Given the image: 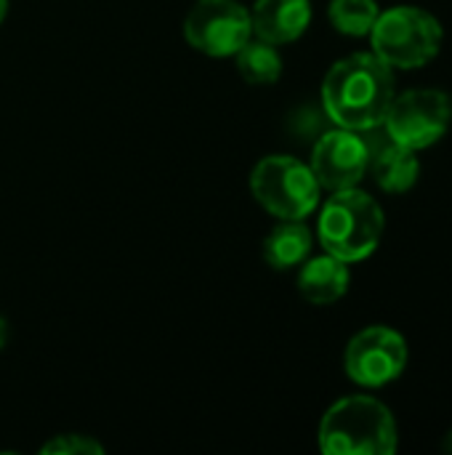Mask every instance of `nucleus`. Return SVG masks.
I'll use <instances>...</instances> for the list:
<instances>
[{"mask_svg":"<svg viewBox=\"0 0 452 455\" xmlns=\"http://www.w3.org/2000/svg\"><path fill=\"white\" fill-rule=\"evenodd\" d=\"M397 93L394 69L373 51L352 53L336 61L322 80L325 115L349 131H373L384 125L386 109Z\"/></svg>","mask_w":452,"mask_h":455,"instance_id":"obj_1","label":"nucleus"},{"mask_svg":"<svg viewBox=\"0 0 452 455\" xmlns=\"http://www.w3.org/2000/svg\"><path fill=\"white\" fill-rule=\"evenodd\" d=\"M370 171L378 187L389 195L410 192L421 179V160L416 149H408L389 139L386 147H381L376 155L370 152Z\"/></svg>","mask_w":452,"mask_h":455,"instance_id":"obj_12","label":"nucleus"},{"mask_svg":"<svg viewBox=\"0 0 452 455\" xmlns=\"http://www.w3.org/2000/svg\"><path fill=\"white\" fill-rule=\"evenodd\" d=\"M184 35L205 56H234L253 37L250 11L237 0H197L186 13Z\"/></svg>","mask_w":452,"mask_h":455,"instance_id":"obj_8","label":"nucleus"},{"mask_svg":"<svg viewBox=\"0 0 452 455\" xmlns=\"http://www.w3.org/2000/svg\"><path fill=\"white\" fill-rule=\"evenodd\" d=\"M3 344H5V320L0 317V349H3Z\"/></svg>","mask_w":452,"mask_h":455,"instance_id":"obj_18","label":"nucleus"},{"mask_svg":"<svg viewBox=\"0 0 452 455\" xmlns=\"http://www.w3.org/2000/svg\"><path fill=\"white\" fill-rule=\"evenodd\" d=\"M370 152L373 149L360 131L336 128L317 139L309 168L322 189H352L370 171Z\"/></svg>","mask_w":452,"mask_h":455,"instance_id":"obj_9","label":"nucleus"},{"mask_svg":"<svg viewBox=\"0 0 452 455\" xmlns=\"http://www.w3.org/2000/svg\"><path fill=\"white\" fill-rule=\"evenodd\" d=\"M400 448V429L392 411L370 397L338 400L320 424V451L325 455H392Z\"/></svg>","mask_w":452,"mask_h":455,"instance_id":"obj_2","label":"nucleus"},{"mask_svg":"<svg viewBox=\"0 0 452 455\" xmlns=\"http://www.w3.org/2000/svg\"><path fill=\"white\" fill-rule=\"evenodd\" d=\"M250 24L253 35L272 45L293 43L312 24V0H256Z\"/></svg>","mask_w":452,"mask_h":455,"instance_id":"obj_10","label":"nucleus"},{"mask_svg":"<svg viewBox=\"0 0 452 455\" xmlns=\"http://www.w3.org/2000/svg\"><path fill=\"white\" fill-rule=\"evenodd\" d=\"M349 264L330 253H322L317 259L304 261L298 275V291L309 304L325 307L344 299V293L349 291Z\"/></svg>","mask_w":452,"mask_h":455,"instance_id":"obj_11","label":"nucleus"},{"mask_svg":"<svg viewBox=\"0 0 452 455\" xmlns=\"http://www.w3.org/2000/svg\"><path fill=\"white\" fill-rule=\"evenodd\" d=\"M314 235L304 219H282L264 240V259L272 269H293L312 253Z\"/></svg>","mask_w":452,"mask_h":455,"instance_id":"obj_13","label":"nucleus"},{"mask_svg":"<svg viewBox=\"0 0 452 455\" xmlns=\"http://www.w3.org/2000/svg\"><path fill=\"white\" fill-rule=\"evenodd\" d=\"M344 368L357 387H389L408 368V341L389 325H370L349 341Z\"/></svg>","mask_w":452,"mask_h":455,"instance_id":"obj_7","label":"nucleus"},{"mask_svg":"<svg viewBox=\"0 0 452 455\" xmlns=\"http://www.w3.org/2000/svg\"><path fill=\"white\" fill-rule=\"evenodd\" d=\"M234 61H237V72L253 85L277 83L282 75V59L277 53V45H272L261 37H250L234 53Z\"/></svg>","mask_w":452,"mask_h":455,"instance_id":"obj_14","label":"nucleus"},{"mask_svg":"<svg viewBox=\"0 0 452 455\" xmlns=\"http://www.w3.org/2000/svg\"><path fill=\"white\" fill-rule=\"evenodd\" d=\"M452 125V99L440 88H410L394 93L384 128L386 136L408 149H429L445 139Z\"/></svg>","mask_w":452,"mask_h":455,"instance_id":"obj_6","label":"nucleus"},{"mask_svg":"<svg viewBox=\"0 0 452 455\" xmlns=\"http://www.w3.org/2000/svg\"><path fill=\"white\" fill-rule=\"evenodd\" d=\"M384 229V208L378 205V200L357 187L333 192L325 200L317 221V237L325 253L346 264L365 261L381 245Z\"/></svg>","mask_w":452,"mask_h":455,"instance_id":"obj_3","label":"nucleus"},{"mask_svg":"<svg viewBox=\"0 0 452 455\" xmlns=\"http://www.w3.org/2000/svg\"><path fill=\"white\" fill-rule=\"evenodd\" d=\"M5 11H8V0H0V21L5 19Z\"/></svg>","mask_w":452,"mask_h":455,"instance_id":"obj_19","label":"nucleus"},{"mask_svg":"<svg viewBox=\"0 0 452 455\" xmlns=\"http://www.w3.org/2000/svg\"><path fill=\"white\" fill-rule=\"evenodd\" d=\"M320 184L306 163L290 155H269L250 173L253 197L277 219H306L320 205Z\"/></svg>","mask_w":452,"mask_h":455,"instance_id":"obj_5","label":"nucleus"},{"mask_svg":"<svg viewBox=\"0 0 452 455\" xmlns=\"http://www.w3.org/2000/svg\"><path fill=\"white\" fill-rule=\"evenodd\" d=\"M40 453L45 455H101L104 453V448L96 443V440H91V437H85V435H59V437H53L51 443H45L43 448H40Z\"/></svg>","mask_w":452,"mask_h":455,"instance_id":"obj_16","label":"nucleus"},{"mask_svg":"<svg viewBox=\"0 0 452 455\" xmlns=\"http://www.w3.org/2000/svg\"><path fill=\"white\" fill-rule=\"evenodd\" d=\"M442 448L448 451V453H452V429L448 432V437H445V443H442Z\"/></svg>","mask_w":452,"mask_h":455,"instance_id":"obj_17","label":"nucleus"},{"mask_svg":"<svg viewBox=\"0 0 452 455\" xmlns=\"http://www.w3.org/2000/svg\"><path fill=\"white\" fill-rule=\"evenodd\" d=\"M442 21L421 5H394L378 13L370 29L373 53L392 69H418L442 51Z\"/></svg>","mask_w":452,"mask_h":455,"instance_id":"obj_4","label":"nucleus"},{"mask_svg":"<svg viewBox=\"0 0 452 455\" xmlns=\"http://www.w3.org/2000/svg\"><path fill=\"white\" fill-rule=\"evenodd\" d=\"M378 13H381L378 0H330L328 5L330 24L341 35H349V37L370 35Z\"/></svg>","mask_w":452,"mask_h":455,"instance_id":"obj_15","label":"nucleus"}]
</instances>
